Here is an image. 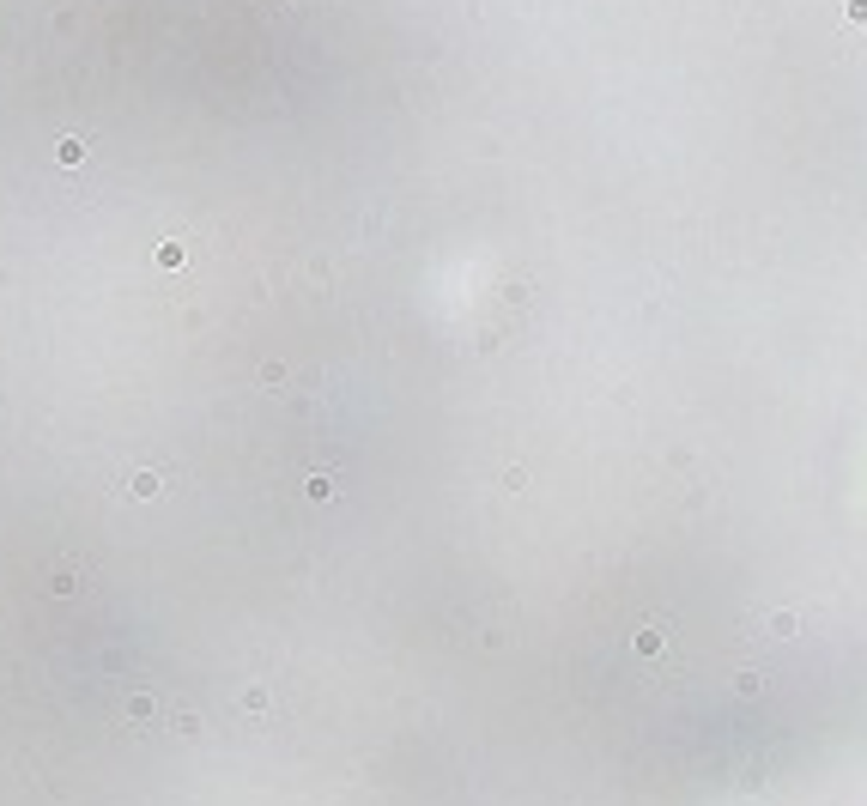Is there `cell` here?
Instances as JSON below:
<instances>
[{
    "mask_svg": "<svg viewBox=\"0 0 867 806\" xmlns=\"http://www.w3.org/2000/svg\"><path fill=\"white\" fill-rule=\"evenodd\" d=\"M158 267H182V243H164V249H158Z\"/></svg>",
    "mask_w": 867,
    "mask_h": 806,
    "instance_id": "obj_6",
    "label": "cell"
},
{
    "mask_svg": "<svg viewBox=\"0 0 867 806\" xmlns=\"http://www.w3.org/2000/svg\"><path fill=\"white\" fill-rule=\"evenodd\" d=\"M667 642H673V630H667V625H643V630H637V655L655 661V655H667Z\"/></svg>",
    "mask_w": 867,
    "mask_h": 806,
    "instance_id": "obj_1",
    "label": "cell"
},
{
    "mask_svg": "<svg viewBox=\"0 0 867 806\" xmlns=\"http://www.w3.org/2000/svg\"><path fill=\"white\" fill-rule=\"evenodd\" d=\"M243 709H249V716H261V709H267V691L249 685V691H243Z\"/></svg>",
    "mask_w": 867,
    "mask_h": 806,
    "instance_id": "obj_3",
    "label": "cell"
},
{
    "mask_svg": "<svg viewBox=\"0 0 867 806\" xmlns=\"http://www.w3.org/2000/svg\"><path fill=\"white\" fill-rule=\"evenodd\" d=\"M128 491H134V497H158V491H164V479H158V473H134V479H128Z\"/></svg>",
    "mask_w": 867,
    "mask_h": 806,
    "instance_id": "obj_2",
    "label": "cell"
},
{
    "mask_svg": "<svg viewBox=\"0 0 867 806\" xmlns=\"http://www.w3.org/2000/svg\"><path fill=\"white\" fill-rule=\"evenodd\" d=\"M770 637H794V612H777V618H770Z\"/></svg>",
    "mask_w": 867,
    "mask_h": 806,
    "instance_id": "obj_7",
    "label": "cell"
},
{
    "mask_svg": "<svg viewBox=\"0 0 867 806\" xmlns=\"http://www.w3.org/2000/svg\"><path fill=\"white\" fill-rule=\"evenodd\" d=\"M740 697H764V679H758V673H740Z\"/></svg>",
    "mask_w": 867,
    "mask_h": 806,
    "instance_id": "obj_5",
    "label": "cell"
},
{
    "mask_svg": "<svg viewBox=\"0 0 867 806\" xmlns=\"http://www.w3.org/2000/svg\"><path fill=\"white\" fill-rule=\"evenodd\" d=\"M128 716H140V721L152 716V691H134V697H128Z\"/></svg>",
    "mask_w": 867,
    "mask_h": 806,
    "instance_id": "obj_4",
    "label": "cell"
}]
</instances>
